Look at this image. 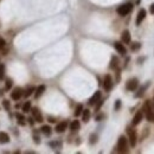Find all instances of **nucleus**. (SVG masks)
<instances>
[{
    "mask_svg": "<svg viewBox=\"0 0 154 154\" xmlns=\"http://www.w3.org/2000/svg\"><path fill=\"white\" fill-rule=\"evenodd\" d=\"M101 98V91H96L91 97H90V100H89V102L88 103L90 104V106H95L97 102H98V100Z\"/></svg>",
    "mask_w": 154,
    "mask_h": 154,
    "instance_id": "nucleus-14",
    "label": "nucleus"
},
{
    "mask_svg": "<svg viewBox=\"0 0 154 154\" xmlns=\"http://www.w3.org/2000/svg\"><path fill=\"white\" fill-rule=\"evenodd\" d=\"M146 14H147V12H146V10L145 8H141L140 11H139V13H138V16H136V25H140L141 23H142V20L146 18Z\"/></svg>",
    "mask_w": 154,
    "mask_h": 154,
    "instance_id": "nucleus-10",
    "label": "nucleus"
},
{
    "mask_svg": "<svg viewBox=\"0 0 154 154\" xmlns=\"http://www.w3.org/2000/svg\"><path fill=\"white\" fill-rule=\"evenodd\" d=\"M21 96H23V91H21V89H20V88H16L14 90L12 91V94H11V98H12V100H14V101L20 100Z\"/></svg>",
    "mask_w": 154,
    "mask_h": 154,
    "instance_id": "nucleus-12",
    "label": "nucleus"
},
{
    "mask_svg": "<svg viewBox=\"0 0 154 154\" xmlns=\"http://www.w3.org/2000/svg\"><path fill=\"white\" fill-rule=\"evenodd\" d=\"M142 111H144V115L146 116L147 121L152 122L154 121V110H153V104L149 100H147L145 103H144V107H142Z\"/></svg>",
    "mask_w": 154,
    "mask_h": 154,
    "instance_id": "nucleus-1",
    "label": "nucleus"
},
{
    "mask_svg": "<svg viewBox=\"0 0 154 154\" xmlns=\"http://www.w3.org/2000/svg\"><path fill=\"white\" fill-rule=\"evenodd\" d=\"M121 41L124 44H129L131 43V32L128 31V30L122 31V33H121Z\"/></svg>",
    "mask_w": 154,
    "mask_h": 154,
    "instance_id": "nucleus-11",
    "label": "nucleus"
},
{
    "mask_svg": "<svg viewBox=\"0 0 154 154\" xmlns=\"http://www.w3.org/2000/svg\"><path fill=\"white\" fill-rule=\"evenodd\" d=\"M102 118H103V115H98V116H96V121H101Z\"/></svg>",
    "mask_w": 154,
    "mask_h": 154,
    "instance_id": "nucleus-37",
    "label": "nucleus"
},
{
    "mask_svg": "<svg viewBox=\"0 0 154 154\" xmlns=\"http://www.w3.org/2000/svg\"><path fill=\"white\" fill-rule=\"evenodd\" d=\"M120 107H121V101L118 100V101H116V103H115V110H119Z\"/></svg>",
    "mask_w": 154,
    "mask_h": 154,
    "instance_id": "nucleus-32",
    "label": "nucleus"
},
{
    "mask_svg": "<svg viewBox=\"0 0 154 154\" xmlns=\"http://www.w3.org/2000/svg\"><path fill=\"white\" fill-rule=\"evenodd\" d=\"M33 140H34V142H36V144H39V142H41L39 136H38V135H33Z\"/></svg>",
    "mask_w": 154,
    "mask_h": 154,
    "instance_id": "nucleus-33",
    "label": "nucleus"
},
{
    "mask_svg": "<svg viewBox=\"0 0 154 154\" xmlns=\"http://www.w3.org/2000/svg\"><path fill=\"white\" fill-rule=\"evenodd\" d=\"M114 47H115V50H116L118 52H119L120 55H122V56H124V55L127 54V49H126L124 45H123L122 43H120V42H115V43H114Z\"/></svg>",
    "mask_w": 154,
    "mask_h": 154,
    "instance_id": "nucleus-8",
    "label": "nucleus"
},
{
    "mask_svg": "<svg viewBox=\"0 0 154 154\" xmlns=\"http://www.w3.org/2000/svg\"><path fill=\"white\" fill-rule=\"evenodd\" d=\"M41 132L44 134V135H51V133H52V129H51V127L50 126H47V124H45V126H42L41 127Z\"/></svg>",
    "mask_w": 154,
    "mask_h": 154,
    "instance_id": "nucleus-19",
    "label": "nucleus"
},
{
    "mask_svg": "<svg viewBox=\"0 0 154 154\" xmlns=\"http://www.w3.org/2000/svg\"><path fill=\"white\" fill-rule=\"evenodd\" d=\"M153 103H154V98H153ZM153 110H154V104H153Z\"/></svg>",
    "mask_w": 154,
    "mask_h": 154,
    "instance_id": "nucleus-39",
    "label": "nucleus"
},
{
    "mask_svg": "<svg viewBox=\"0 0 154 154\" xmlns=\"http://www.w3.org/2000/svg\"><path fill=\"white\" fill-rule=\"evenodd\" d=\"M12 85H13V82H12L11 78H7L6 80V87H5V90H10V89L12 88Z\"/></svg>",
    "mask_w": 154,
    "mask_h": 154,
    "instance_id": "nucleus-27",
    "label": "nucleus"
},
{
    "mask_svg": "<svg viewBox=\"0 0 154 154\" xmlns=\"http://www.w3.org/2000/svg\"><path fill=\"white\" fill-rule=\"evenodd\" d=\"M140 47H141V44L138 43V42L132 43V45H131V50H132V51H136V50H139Z\"/></svg>",
    "mask_w": 154,
    "mask_h": 154,
    "instance_id": "nucleus-26",
    "label": "nucleus"
},
{
    "mask_svg": "<svg viewBox=\"0 0 154 154\" xmlns=\"http://www.w3.org/2000/svg\"><path fill=\"white\" fill-rule=\"evenodd\" d=\"M133 10V5L132 4H124V5H121L116 8V12H118V14L121 16V17H124L127 16L129 12Z\"/></svg>",
    "mask_w": 154,
    "mask_h": 154,
    "instance_id": "nucleus-4",
    "label": "nucleus"
},
{
    "mask_svg": "<svg viewBox=\"0 0 154 154\" xmlns=\"http://www.w3.org/2000/svg\"><path fill=\"white\" fill-rule=\"evenodd\" d=\"M138 85H139L138 78H131L126 83V89H127V90H129V91H134L135 89L138 88Z\"/></svg>",
    "mask_w": 154,
    "mask_h": 154,
    "instance_id": "nucleus-7",
    "label": "nucleus"
},
{
    "mask_svg": "<svg viewBox=\"0 0 154 154\" xmlns=\"http://www.w3.org/2000/svg\"><path fill=\"white\" fill-rule=\"evenodd\" d=\"M67 128H68V121H62L56 126L55 129L57 133H63V132H65Z\"/></svg>",
    "mask_w": 154,
    "mask_h": 154,
    "instance_id": "nucleus-13",
    "label": "nucleus"
},
{
    "mask_svg": "<svg viewBox=\"0 0 154 154\" xmlns=\"http://www.w3.org/2000/svg\"><path fill=\"white\" fill-rule=\"evenodd\" d=\"M83 106L80 103V104H77L76 106V108H75V113H74V115H75V116L77 118V116H80V115L82 114V111H83Z\"/></svg>",
    "mask_w": 154,
    "mask_h": 154,
    "instance_id": "nucleus-23",
    "label": "nucleus"
},
{
    "mask_svg": "<svg viewBox=\"0 0 154 154\" xmlns=\"http://www.w3.org/2000/svg\"><path fill=\"white\" fill-rule=\"evenodd\" d=\"M10 142V136L7 133L5 132H0V144L4 145V144H7Z\"/></svg>",
    "mask_w": 154,
    "mask_h": 154,
    "instance_id": "nucleus-18",
    "label": "nucleus"
},
{
    "mask_svg": "<svg viewBox=\"0 0 154 154\" xmlns=\"http://www.w3.org/2000/svg\"><path fill=\"white\" fill-rule=\"evenodd\" d=\"M45 89H46V87L45 85H39V87H38L37 89H36V90H34V97L36 98H39L43 94H44V91H45Z\"/></svg>",
    "mask_w": 154,
    "mask_h": 154,
    "instance_id": "nucleus-16",
    "label": "nucleus"
},
{
    "mask_svg": "<svg viewBox=\"0 0 154 154\" xmlns=\"http://www.w3.org/2000/svg\"><path fill=\"white\" fill-rule=\"evenodd\" d=\"M96 141H97V135H96V134L90 135V144H95Z\"/></svg>",
    "mask_w": 154,
    "mask_h": 154,
    "instance_id": "nucleus-31",
    "label": "nucleus"
},
{
    "mask_svg": "<svg viewBox=\"0 0 154 154\" xmlns=\"http://www.w3.org/2000/svg\"><path fill=\"white\" fill-rule=\"evenodd\" d=\"M147 87H148V84H146V85H145L144 88H141L140 90H139V93H138V94H136L135 96H136V97H140V96H142V95H144V93H145V89H146Z\"/></svg>",
    "mask_w": 154,
    "mask_h": 154,
    "instance_id": "nucleus-28",
    "label": "nucleus"
},
{
    "mask_svg": "<svg viewBox=\"0 0 154 154\" xmlns=\"http://www.w3.org/2000/svg\"><path fill=\"white\" fill-rule=\"evenodd\" d=\"M34 90H36V88H34V87H32V85H30V87L26 89V90H25V93L23 94V95H24V97H29L30 95H32V94L34 93Z\"/></svg>",
    "mask_w": 154,
    "mask_h": 154,
    "instance_id": "nucleus-24",
    "label": "nucleus"
},
{
    "mask_svg": "<svg viewBox=\"0 0 154 154\" xmlns=\"http://www.w3.org/2000/svg\"><path fill=\"white\" fill-rule=\"evenodd\" d=\"M142 118H144V111H142V110H139V111L134 115L133 121H132V124H133V126H138V124L141 122V120H142Z\"/></svg>",
    "mask_w": 154,
    "mask_h": 154,
    "instance_id": "nucleus-9",
    "label": "nucleus"
},
{
    "mask_svg": "<svg viewBox=\"0 0 154 154\" xmlns=\"http://www.w3.org/2000/svg\"><path fill=\"white\" fill-rule=\"evenodd\" d=\"M16 118L18 119V124H20V126H24L25 123H26V119L24 118V115H23V114L16 113Z\"/></svg>",
    "mask_w": 154,
    "mask_h": 154,
    "instance_id": "nucleus-20",
    "label": "nucleus"
},
{
    "mask_svg": "<svg viewBox=\"0 0 154 154\" xmlns=\"http://www.w3.org/2000/svg\"><path fill=\"white\" fill-rule=\"evenodd\" d=\"M3 106H4V108H6V110H10V101L8 100H4L3 101Z\"/></svg>",
    "mask_w": 154,
    "mask_h": 154,
    "instance_id": "nucleus-29",
    "label": "nucleus"
},
{
    "mask_svg": "<svg viewBox=\"0 0 154 154\" xmlns=\"http://www.w3.org/2000/svg\"><path fill=\"white\" fill-rule=\"evenodd\" d=\"M31 111H32V118H33V120H36V122L42 123V122L44 121V120H43V115H42L41 110L38 109L37 107L31 108Z\"/></svg>",
    "mask_w": 154,
    "mask_h": 154,
    "instance_id": "nucleus-5",
    "label": "nucleus"
},
{
    "mask_svg": "<svg viewBox=\"0 0 154 154\" xmlns=\"http://www.w3.org/2000/svg\"><path fill=\"white\" fill-rule=\"evenodd\" d=\"M102 104H103V100L100 98V100H98V102L96 103V111H98V110H100V108H101V106H102Z\"/></svg>",
    "mask_w": 154,
    "mask_h": 154,
    "instance_id": "nucleus-30",
    "label": "nucleus"
},
{
    "mask_svg": "<svg viewBox=\"0 0 154 154\" xmlns=\"http://www.w3.org/2000/svg\"><path fill=\"white\" fill-rule=\"evenodd\" d=\"M149 12H151V14H154V4L149 6Z\"/></svg>",
    "mask_w": 154,
    "mask_h": 154,
    "instance_id": "nucleus-34",
    "label": "nucleus"
},
{
    "mask_svg": "<svg viewBox=\"0 0 154 154\" xmlns=\"http://www.w3.org/2000/svg\"><path fill=\"white\" fill-rule=\"evenodd\" d=\"M103 88L106 91H110L113 88V78L110 75H106L103 78Z\"/></svg>",
    "mask_w": 154,
    "mask_h": 154,
    "instance_id": "nucleus-6",
    "label": "nucleus"
},
{
    "mask_svg": "<svg viewBox=\"0 0 154 154\" xmlns=\"http://www.w3.org/2000/svg\"><path fill=\"white\" fill-rule=\"evenodd\" d=\"M28 121H29V123L31 124V126H33V123H34V121H33V118H29V119H26Z\"/></svg>",
    "mask_w": 154,
    "mask_h": 154,
    "instance_id": "nucleus-36",
    "label": "nucleus"
},
{
    "mask_svg": "<svg viewBox=\"0 0 154 154\" xmlns=\"http://www.w3.org/2000/svg\"><path fill=\"white\" fill-rule=\"evenodd\" d=\"M31 108H32L31 102H30V101H28V102H25V103L23 104L21 110H23V113H29V111H31Z\"/></svg>",
    "mask_w": 154,
    "mask_h": 154,
    "instance_id": "nucleus-22",
    "label": "nucleus"
},
{
    "mask_svg": "<svg viewBox=\"0 0 154 154\" xmlns=\"http://www.w3.org/2000/svg\"><path fill=\"white\" fill-rule=\"evenodd\" d=\"M5 44H6V42H5L4 39H1V38H0V47H3V46H5Z\"/></svg>",
    "mask_w": 154,
    "mask_h": 154,
    "instance_id": "nucleus-35",
    "label": "nucleus"
},
{
    "mask_svg": "<svg viewBox=\"0 0 154 154\" xmlns=\"http://www.w3.org/2000/svg\"><path fill=\"white\" fill-rule=\"evenodd\" d=\"M49 122H52L54 123V122H56V120L54 118H49Z\"/></svg>",
    "mask_w": 154,
    "mask_h": 154,
    "instance_id": "nucleus-38",
    "label": "nucleus"
},
{
    "mask_svg": "<svg viewBox=\"0 0 154 154\" xmlns=\"http://www.w3.org/2000/svg\"><path fill=\"white\" fill-rule=\"evenodd\" d=\"M90 116H91L90 110H89V109H83V111H82V120H83L84 123L89 122V120H90Z\"/></svg>",
    "mask_w": 154,
    "mask_h": 154,
    "instance_id": "nucleus-17",
    "label": "nucleus"
},
{
    "mask_svg": "<svg viewBox=\"0 0 154 154\" xmlns=\"http://www.w3.org/2000/svg\"><path fill=\"white\" fill-rule=\"evenodd\" d=\"M118 151L121 153L128 152V139L123 135H121L118 140Z\"/></svg>",
    "mask_w": 154,
    "mask_h": 154,
    "instance_id": "nucleus-2",
    "label": "nucleus"
},
{
    "mask_svg": "<svg viewBox=\"0 0 154 154\" xmlns=\"http://www.w3.org/2000/svg\"><path fill=\"white\" fill-rule=\"evenodd\" d=\"M127 133H128V141H129V145L132 147H134L136 145V139H138L136 131L132 127H128L127 128Z\"/></svg>",
    "mask_w": 154,
    "mask_h": 154,
    "instance_id": "nucleus-3",
    "label": "nucleus"
},
{
    "mask_svg": "<svg viewBox=\"0 0 154 154\" xmlns=\"http://www.w3.org/2000/svg\"><path fill=\"white\" fill-rule=\"evenodd\" d=\"M5 71H6V67L4 65V64H0V81L4 80V77H5Z\"/></svg>",
    "mask_w": 154,
    "mask_h": 154,
    "instance_id": "nucleus-25",
    "label": "nucleus"
},
{
    "mask_svg": "<svg viewBox=\"0 0 154 154\" xmlns=\"http://www.w3.org/2000/svg\"><path fill=\"white\" fill-rule=\"evenodd\" d=\"M118 67H119V58L116 56H113L110 62V69H116Z\"/></svg>",
    "mask_w": 154,
    "mask_h": 154,
    "instance_id": "nucleus-21",
    "label": "nucleus"
},
{
    "mask_svg": "<svg viewBox=\"0 0 154 154\" xmlns=\"http://www.w3.org/2000/svg\"><path fill=\"white\" fill-rule=\"evenodd\" d=\"M69 128H70V131L71 132H78L80 131V128H81V123L78 120H74L70 124H69Z\"/></svg>",
    "mask_w": 154,
    "mask_h": 154,
    "instance_id": "nucleus-15",
    "label": "nucleus"
}]
</instances>
